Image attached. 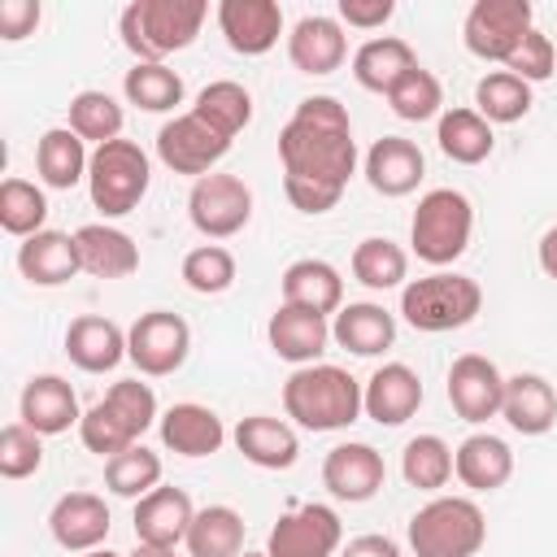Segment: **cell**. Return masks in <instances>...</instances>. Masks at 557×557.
<instances>
[{"label": "cell", "mask_w": 557, "mask_h": 557, "mask_svg": "<svg viewBox=\"0 0 557 557\" xmlns=\"http://www.w3.org/2000/svg\"><path fill=\"white\" fill-rule=\"evenodd\" d=\"M278 161H283V191L300 213L335 209L357 170V139L348 109L335 96H305L292 122L278 131Z\"/></svg>", "instance_id": "cell-1"}, {"label": "cell", "mask_w": 557, "mask_h": 557, "mask_svg": "<svg viewBox=\"0 0 557 557\" xmlns=\"http://www.w3.org/2000/svg\"><path fill=\"white\" fill-rule=\"evenodd\" d=\"M283 409L305 431H344L366 413V400L361 383L348 370L313 361L292 370V379L283 383Z\"/></svg>", "instance_id": "cell-2"}, {"label": "cell", "mask_w": 557, "mask_h": 557, "mask_svg": "<svg viewBox=\"0 0 557 557\" xmlns=\"http://www.w3.org/2000/svg\"><path fill=\"white\" fill-rule=\"evenodd\" d=\"M205 17V0H131L117 17V30L135 61H165L170 52L191 48Z\"/></svg>", "instance_id": "cell-3"}, {"label": "cell", "mask_w": 557, "mask_h": 557, "mask_svg": "<svg viewBox=\"0 0 557 557\" xmlns=\"http://www.w3.org/2000/svg\"><path fill=\"white\" fill-rule=\"evenodd\" d=\"M152 422H157V396H152V387L139 383V379H122V383H113V387L104 392V400H96V405L83 413L78 440H83L87 453H96V457L109 461V457L135 448L139 435H144Z\"/></svg>", "instance_id": "cell-4"}, {"label": "cell", "mask_w": 557, "mask_h": 557, "mask_svg": "<svg viewBox=\"0 0 557 557\" xmlns=\"http://www.w3.org/2000/svg\"><path fill=\"white\" fill-rule=\"evenodd\" d=\"M479 309H483L479 283L470 274H457V270H435L426 278L405 283V292H400V318L426 335L457 331V326L474 322Z\"/></svg>", "instance_id": "cell-5"}, {"label": "cell", "mask_w": 557, "mask_h": 557, "mask_svg": "<svg viewBox=\"0 0 557 557\" xmlns=\"http://www.w3.org/2000/svg\"><path fill=\"white\" fill-rule=\"evenodd\" d=\"M487 540V518L466 496H435L409 518V548L418 557H474Z\"/></svg>", "instance_id": "cell-6"}, {"label": "cell", "mask_w": 557, "mask_h": 557, "mask_svg": "<svg viewBox=\"0 0 557 557\" xmlns=\"http://www.w3.org/2000/svg\"><path fill=\"white\" fill-rule=\"evenodd\" d=\"M474 231V209L457 187H435L418 200L413 222H409V244L418 261L426 265H453L470 248Z\"/></svg>", "instance_id": "cell-7"}, {"label": "cell", "mask_w": 557, "mask_h": 557, "mask_svg": "<svg viewBox=\"0 0 557 557\" xmlns=\"http://www.w3.org/2000/svg\"><path fill=\"white\" fill-rule=\"evenodd\" d=\"M148 183H152V165L135 139H113L91 152L87 191L104 218H126L148 196Z\"/></svg>", "instance_id": "cell-8"}, {"label": "cell", "mask_w": 557, "mask_h": 557, "mask_svg": "<svg viewBox=\"0 0 557 557\" xmlns=\"http://www.w3.org/2000/svg\"><path fill=\"white\" fill-rule=\"evenodd\" d=\"M535 30V9L531 0H474L461 26V39L474 57L483 61H509L518 44Z\"/></svg>", "instance_id": "cell-9"}, {"label": "cell", "mask_w": 557, "mask_h": 557, "mask_svg": "<svg viewBox=\"0 0 557 557\" xmlns=\"http://www.w3.org/2000/svg\"><path fill=\"white\" fill-rule=\"evenodd\" d=\"M226 152H231V139H226L218 126H209L196 109L170 117V122L157 131V157H161V165L174 170V174L205 178V174H213V165H218Z\"/></svg>", "instance_id": "cell-10"}, {"label": "cell", "mask_w": 557, "mask_h": 557, "mask_svg": "<svg viewBox=\"0 0 557 557\" xmlns=\"http://www.w3.org/2000/svg\"><path fill=\"white\" fill-rule=\"evenodd\" d=\"M187 218L205 239H231L252 218V191L239 174H205L191 183Z\"/></svg>", "instance_id": "cell-11"}, {"label": "cell", "mask_w": 557, "mask_h": 557, "mask_svg": "<svg viewBox=\"0 0 557 557\" xmlns=\"http://www.w3.org/2000/svg\"><path fill=\"white\" fill-rule=\"evenodd\" d=\"M187 352H191V326L178 313H170V309L139 313L135 326L126 331V357L148 379L174 374L187 361Z\"/></svg>", "instance_id": "cell-12"}, {"label": "cell", "mask_w": 557, "mask_h": 557, "mask_svg": "<svg viewBox=\"0 0 557 557\" xmlns=\"http://www.w3.org/2000/svg\"><path fill=\"white\" fill-rule=\"evenodd\" d=\"M344 544V522L331 505H296L287 509L265 540L270 557H335Z\"/></svg>", "instance_id": "cell-13"}, {"label": "cell", "mask_w": 557, "mask_h": 557, "mask_svg": "<svg viewBox=\"0 0 557 557\" xmlns=\"http://www.w3.org/2000/svg\"><path fill=\"white\" fill-rule=\"evenodd\" d=\"M448 405L461 422H487L505 405V374L479 352H461L448 366Z\"/></svg>", "instance_id": "cell-14"}, {"label": "cell", "mask_w": 557, "mask_h": 557, "mask_svg": "<svg viewBox=\"0 0 557 557\" xmlns=\"http://www.w3.org/2000/svg\"><path fill=\"white\" fill-rule=\"evenodd\" d=\"M387 479V466L379 457V448L370 444H335L322 461V483L335 500H348V505H361L370 496H379Z\"/></svg>", "instance_id": "cell-15"}, {"label": "cell", "mask_w": 557, "mask_h": 557, "mask_svg": "<svg viewBox=\"0 0 557 557\" xmlns=\"http://www.w3.org/2000/svg\"><path fill=\"white\" fill-rule=\"evenodd\" d=\"M218 30L226 35L231 52L261 57L283 35V9L274 0H222L218 4Z\"/></svg>", "instance_id": "cell-16"}, {"label": "cell", "mask_w": 557, "mask_h": 557, "mask_svg": "<svg viewBox=\"0 0 557 557\" xmlns=\"http://www.w3.org/2000/svg\"><path fill=\"white\" fill-rule=\"evenodd\" d=\"M109 505L96 492H65L52 513H48V531L65 553H91L109 540Z\"/></svg>", "instance_id": "cell-17"}, {"label": "cell", "mask_w": 557, "mask_h": 557, "mask_svg": "<svg viewBox=\"0 0 557 557\" xmlns=\"http://www.w3.org/2000/svg\"><path fill=\"white\" fill-rule=\"evenodd\" d=\"M196 505L183 487H152L148 496L135 500V540L157 544V548H178L191 531Z\"/></svg>", "instance_id": "cell-18"}, {"label": "cell", "mask_w": 557, "mask_h": 557, "mask_svg": "<svg viewBox=\"0 0 557 557\" xmlns=\"http://www.w3.org/2000/svg\"><path fill=\"white\" fill-rule=\"evenodd\" d=\"M361 400H366V418H374L379 426H400L422 405V379L405 361H387L366 379Z\"/></svg>", "instance_id": "cell-19"}, {"label": "cell", "mask_w": 557, "mask_h": 557, "mask_svg": "<svg viewBox=\"0 0 557 557\" xmlns=\"http://www.w3.org/2000/svg\"><path fill=\"white\" fill-rule=\"evenodd\" d=\"M426 174V157L413 139H400V135H383L370 144L366 152V183L379 191V196H409Z\"/></svg>", "instance_id": "cell-20"}, {"label": "cell", "mask_w": 557, "mask_h": 557, "mask_svg": "<svg viewBox=\"0 0 557 557\" xmlns=\"http://www.w3.org/2000/svg\"><path fill=\"white\" fill-rule=\"evenodd\" d=\"M265 335H270V348H274L283 361H292L296 370H300V366H313V361L326 352V344H331L326 318L313 313V309H296V305H278V309L270 313Z\"/></svg>", "instance_id": "cell-21"}, {"label": "cell", "mask_w": 557, "mask_h": 557, "mask_svg": "<svg viewBox=\"0 0 557 557\" xmlns=\"http://www.w3.org/2000/svg\"><path fill=\"white\" fill-rule=\"evenodd\" d=\"M287 57L300 74H335L348 57V35L335 17H322V13H309L292 26L287 35Z\"/></svg>", "instance_id": "cell-22"}, {"label": "cell", "mask_w": 557, "mask_h": 557, "mask_svg": "<svg viewBox=\"0 0 557 557\" xmlns=\"http://www.w3.org/2000/svg\"><path fill=\"white\" fill-rule=\"evenodd\" d=\"M161 444L178 457H209L226 444V426L222 418L209 409V405H196V400H178L161 413Z\"/></svg>", "instance_id": "cell-23"}, {"label": "cell", "mask_w": 557, "mask_h": 557, "mask_svg": "<svg viewBox=\"0 0 557 557\" xmlns=\"http://www.w3.org/2000/svg\"><path fill=\"white\" fill-rule=\"evenodd\" d=\"M17 270H22V278L35 283V287H61V283H70V278L83 270V261H78V239L65 235V231H39V235L22 239V248H17Z\"/></svg>", "instance_id": "cell-24"}, {"label": "cell", "mask_w": 557, "mask_h": 557, "mask_svg": "<svg viewBox=\"0 0 557 557\" xmlns=\"http://www.w3.org/2000/svg\"><path fill=\"white\" fill-rule=\"evenodd\" d=\"M22 422L39 435H61L70 426L83 422L78 413V396L74 387L61 379V374H35L26 387H22Z\"/></svg>", "instance_id": "cell-25"}, {"label": "cell", "mask_w": 557, "mask_h": 557, "mask_svg": "<svg viewBox=\"0 0 557 557\" xmlns=\"http://www.w3.org/2000/svg\"><path fill=\"white\" fill-rule=\"evenodd\" d=\"M283 305L313 309V313H339L344 309V278L322 257H300L283 270Z\"/></svg>", "instance_id": "cell-26"}, {"label": "cell", "mask_w": 557, "mask_h": 557, "mask_svg": "<svg viewBox=\"0 0 557 557\" xmlns=\"http://www.w3.org/2000/svg\"><path fill=\"white\" fill-rule=\"evenodd\" d=\"M65 357L87 374H104L126 357V331L109 318L83 313L65 326Z\"/></svg>", "instance_id": "cell-27"}, {"label": "cell", "mask_w": 557, "mask_h": 557, "mask_svg": "<svg viewBox=\"0 0 557 557\" xmlns=\"http://www.w3.org/2000/svg\"><path fill=\"white\" fill-rule=\"evenodd\" d=\"M331 339L339 348H348L352 357H379L396 344V318L374 300H357V305H344L335 313Z\"/></svg>", "instance_id": "cell-28"}, {"label": "cell", "mask_w": 557, "mask_h": 557, "mask_svg": "<svg viewBox=\"0 0 557 557\" xmlns=\"http://www.w3.org/2000/svg\"><path fill=\"white\" fill-rule=\"evenodd\" d=\"M74 239H78V261H83V270L96 274V278H126V274L139 270V248H135V239H131L126 231L109 226V222H87V226L74 231Z\"/></svg>", "instance_id": "cell-29"}, {"label": "cell", "mask_w": 557, "mask_h": 557, "mask_svg": "<svg viewBox=\"0 0 557 557\" xmlns=\"http://www.w3.org/2000/svg\"><path fill=\"white\" fill-rule=\"evenodd\" d=\"M500 418L518 435H544L557 422V392L544 374H513L505 379V405Z\"/></svg>", "instance_id": "cell-30"}, {"label": "cell", "mask_w": 557, "mask_h": 557, "mask_svg": "<svg viewBox=\"0 0 557 557\" xmlns=\"http://www.w3.org/2000/svg\"><path fill=\"white\" fill-rule=\"evenodd\" d=\"M453 466H457V479L470 487V492H496L509 483L513 474V453L500 435H487V431H474L457 444L453 453Z\"/></svg>", "instance_id": "cell-31"}, {"label": "cell", "mask_w": 557, "mask_h": 557, "mask_svg": "<svg viewBox=\"0 0 557 557\" xmlns=\"http://www.w3.org/2000/svg\"><path fill=\"white\" fill-rule=\"evenodd\" d=\"M235 448H239L252 466H261V470H287V466H296V457H300L296 431H292L283 418H270V413L239 418V426H235Z\"/></svg>", "instance_id": "cell-32"}, {"label": "cell", "mask_w": 557, "mask_h": 557, "mask_svg": "<svg viewBox=\"0 0 557 557\" xmlns=\"http://www.w3.org/2000/svg\"><path fill=\"white\" fill-rule=\"evenodd\" d=\"M409 70H418V57L405 39L396 35H383V39H366L357 52H352V78L366 87V91H392Z\"/></svg>", "instance_id": "cell-33"}, {"label": "cell", "mask_w": 557, "mask_h": 557, "mask_svg": "<svg viewBox=\"0 0 557 557\" xmlns=\"http://www.w3.org/2000/svg\"><path fill=\"white\" fill-rule=\"evenodd\" d=\"M87 165H91L87 144H83L70 126H52V131H44V135H39L35 170H39V178H44L48 187L70 191L78 178H87Z\"/></svg>", "instance_id": "cell-34"}, {"label": "cell", "mask_w": 557, "mask_h": 557, "mask_svg": "<svg viewBox=\"0 0 557 557\" xmlns=\"http://www.w3.org/2000/svg\"><path fill=\"white\" fill-rule=\"evenodd\" d=\"M435 139H440V152L457 165H479L492 157V122L479 117L474 109H448L440 113V126H435Z\"/></svg>", "instance_id": "cell-35"}, {"label": "cell", "mask_w": 557, "mask_h": 557, "mask_svg": "<svg viewBox=\"0 0 557 557\" xmlns=\"http://www.w3.org/2000/svg\"><path fill=\"white\" fill-rule=\"evenodd\" d=\"M183 544L191 557H239L244 553V518L231 505H205V509H196Z\"/></svg>", "instance_id": "cell-36"}, {"label": "cell", "mask_w": 557, "mask_h": 557, "mask_svg": "<svg viewBox=\"0 0 557 557\" xmlns=\"http://www.w3.org/2000/svg\"><path fill=\"white\" fill-rule=\"evenodd\" d=\"M409 274V252L400 244H392L387 235H370L352 248V278L370 292H387L400 287Z\"/></svg>", "instance_id": "cell-37"}, {"label": "cell", "mask_w": 557, "mask_h": 557, "mask_svg": "<svg viewBox=\"0 0 557 557\" xmlns=\"http://www.w3.org/2000/svg\"><path fill=\"white\" fill-rule=\"evenodd\" d=\"M122 91L144 113H170L174 104H183V78L165 61H135V70H126L122 78Z\"/></svg>", "instance_id": "cell-38"}, {"label": "cell", "mask_w": 557, "mask_h": 557, "mask_svg": "<svg viewBox=\"0 0 557 557\" xmlns=\"http://www.w3.org/2000/svg\"><path fill=\"white\" fill-rule=\"evenodd\" d=\"M400 474H405V483L418 487V492H440V487L457 474L453 448H448L440 435H413V440L405 444V453H400Z\"/></svg>", "instance_id": "cell-39"}, {"label": "cell", "mask_w": 557, "mask_h": 557, "mask_svg": "<svg viewBox=\"0 0 557 557\" xmlns=\"http://www.w3.org/2000/svg\"><path fill=\"white\" fill-rule=\"evenodd\" d=\"M531 109V83H522L509 70H492L474 87V113L487 122H518Z\"/></svg>", "instance_id": "cell-40"}, {"label": "cell", "mask_w": 557, "mask_h": 557, "mask_svg": "<svg viewBox=\"0 0 557 557\" xmlns=\"http://www.w3.org/2000/svg\"><path fill=\"white\" fill-rule=\"evenodd\" d=\"M196 113H200L209 126H218L226 139H235V135L252 122V96H248V87H239L235 78H218V83H209V87L196 96Z\"/></svg>", "instance_id": "cell-41"}, {"label": "cell", "mask_w": 557, "mask_h": 557, "mask_svg": "<svg viewBox=\"0 0 557 557\" xmlns=\"http://www.w3.org/2000/svg\"><path fill=\"white\" fill-rule=\"evenodd\" d=\"M70 131L87 144H113V139H122V104L109 96V91H78L74 100H70Z\"/></svg>", "instance_id": "cell-42"}, {"label": "cell", "mask_w": 557, "mask_h": 557, "mask_svg": "<svg viewBox=\"0 0 557 557\" xmlns=\"http://www.w3.org/2000/svg\"><path fill=\"white\" fill-rule=\"evenodd\" d=\"M44 222H48V196L26 178H4L0 183V226L17 239H30V235L48 231Z\"/></svg>", "instance_id": "cell-43"}, {"label": "cell", "mask_w": 557, "mask_h": 557, "mask_svg": "<svg viewBox=\"0 0 557 557\" xmlns=\"http://www.w3.org/2000/svg\"><path fill=\"white\" fill-rule=\"evenodd\" d=\"M104 483H109L113 496L139 500V496H148L161 483V457L152 448L135 444V448H126V453H117V457L104 461Z\"/></svg>", "instance_id": "cell-44"}, {"label": "cell", "mask_w": 557, "mask_h": 557, "mask_svg": "<svg viewBox=\"0 0 557 557\" xmlns=\"http://www.w3.org/2000/svg\"><path fill=\"white\" fill-rule=\"evenodd\" d=\"M387 104H392V113L396 117H405V122H426V117H440V109H444V87H440V78L431 74V70H409L392 91H387Z\"/></svg>", "instance_id": "cell-45"}, {"label": "cell", "mask_w": 557, "mask_h": 557, "mask_svg": "<svg viewBox=\"0 0 557 557\" xmlns=\"http://www.w3.org/2000/svg\"><path fill=\"white\" fill-rule=\"evenodd\" d=\"M183 283L200 296H218L235 283V257L222 244H200L183 257Z\"/></svg>", "instance_id": "cell-46"}, {"label": "cell", "mask_w": 557, "mask_h": 557, "mask_svg": "<svg viewBox=\"0 0 557 557\" xmlns=\"http://www.w3.org/2000/svg\"><path fill=\"white\" fill-rule=\"evenodd\" d=\"M44 435L30 431L26 422H9L0 431V474L4 479H30L44 466Z\"/></svg>", "instance_id": "cell-47"}, {"label": "cell", "mask_w": 557, "mask_h": 557, "mask_svg": "<svg viewBox=\"0 0 557 557\" xmlns=\"http://www.w3.org/2000/svg\"><path fill=\"white\" fill-rule=\"evenodd\" d=\"M505 70L518 74L522 83H544V78H553V70H557V48H553V39H548L544 30H531V35L518 44V52L505 61Z\"/></svg>", "instance_id": "cell-48"}, {"label": "cell", "mask_w": 557, "mask_h": 557, "mask_svg": "<svg viewBox=\"0 0 557 557\" xmlns=\"http://www.w3.org/2000/svg\"><path fill=\"white\" fill-rule=\"evenodd\" d=\"M39 17H44L39 0H4V4H0V39L17 44V39L35 35Z\"/></svg>", "instance_id": "cell-49"}, {"label": "cell", "mask_w": 557, "mask_h": 557, "mask_svg": "<svg viewBox=\"0 0 557 557\" xmlns=\"http://www.w3.org/2000/svg\"><path fill=\"white\" fill-rule=\"evenodd\" d=\"M392 13H396L392 0H339V22H348V26H357V30H374V26H383Z\"/></svg>", "instance_id": "cell-50"}, {"label": "cell", "mask_w": 557, "mask_h": 557, "mask_svg": "<svg viewBox=\"0 0 557 557\" xmlns=\"http://www.w3.org/2000/svg\"><path fill=\"white\" fill-rule=\"evenodd\" d=\"M339 557H400V544L387 540V535H357L344 544Z\"/></svg>", "instance_id": "cell-51"}, {"label": "cell", "mask_w": 557, "mask_h": 557, "mask_svg": "<svg viewBox=\"0 0 557 557\" xmlns=\"http://www.w3.org/2000/svg\"><path fill=\"white\" fill-rule=\"evenodd\" d=\"M540 270H544L548 278H557V226H548V231L540 235Z\"/></svg>", "instance_id": "cell-52"}, {"label": "cell", "mask_w": 557, "mask_h": 557, "mask_svg": "<svg viewBox=\"0 0 557 557\" xmlns=\"http://www.w3.org/2000/svg\"><path fill=\"white\" fill-rule=\"evenodd\" d=\"M126 557H178L174 548H157V544H135V553H126Z\"/></svg>", "instance_id": "cell-53"}, {"label": "cell", "mask_w": 557, "mask_h": 557, "mask_svg": "<svg viewBox=\"0 0 557 557\" xmlns=\"http://www.w3.org/2000/svg\"><path fill=\"white\" fill-rule=\"evenodd\" d=\"M83 557H117V553H109V548H91V553H83Z\"/></svg>", "instance_id": "cell-54"}, {"label": "cell", "mask_w": 557, "mask_h": 557, "mask_svg": "<svg viewBox=\"0 0 557 557\" xmlns=\"http://www.w3.org/2000/svg\"><path fill=\"white\" fill-rule=\"evenodd\" d=\"M239 557H270V553H239Z\"/></svg>", "instance_id": "cell-55"}]
</instances>
